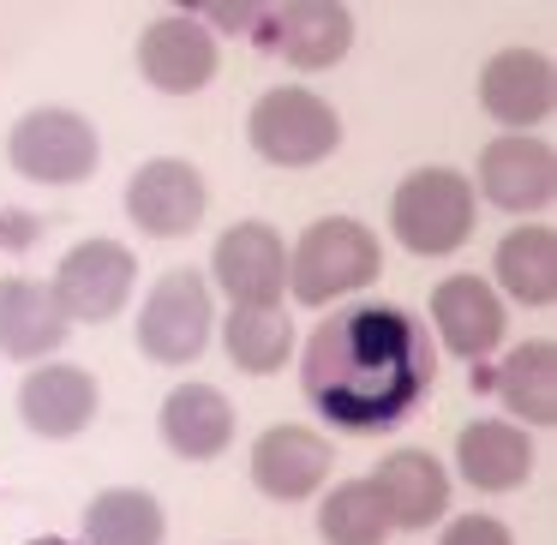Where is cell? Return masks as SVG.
<instances>
[{"mask_svg": "<svg viewBox=\"0 0 557 545\" xmlns=\"http://www.w3.org/2000/svg\"><path fill=\"white\" fill-rule=\"evenodd\" d=\"M437 377L432 336L401 306H348L306 336L300 389L336 432H384L408 420Z\"/></svg>", "mask_w": 557, "mask_h": 545, "instance_id": "6da1fadb", "label": "cell"}, {"mask_svg": "<svg viewBox=\"0 0 557 545\" xmlns=\"http://www.w3.org/2000/svg\"><path fill=\"white\" fill-rule=\"evenodd\" d=\"M384 258H377V240L372 228H360L354 216H324L300 234L288 258V282H294V300L300 306H324L336 294H354V288H372Z\"/></svg>", "mask_w": 557, "mask_h": 545, "instance_id": "7a4b0ae2", "label": "cell"}, {"mask_svg": "<svg viewBox=\"0 0 557 545\" xmlns=\"http://www.w3.org/2000/svg\"><path fill=\"white\" fill-rule=\"evenodd\" d=\"M389 228L408 252L444 258L473 234V186L456 169H420L389 198Z\"/></svg>", "mask_w": 557, "mask_h": 545, "instance_id": "3957f363", "label": "cell"}, {"mask_svg": "<svg viewBox=\"0 0 557 545\" xmlns=\"http://www.w3.org/2000/svg\"><path fill=\"white\" fill-rule=\"evenodd\" d=\"M246 133H252V150L264 162L312 169V162H324L330 150H336L342 121L324 97H312V90H270V97H258Z\"/></svg>", "mask_w": 557, "mask_h": 545, "instance_id": "277c9868", "label": "cell"}, {"mask_svg": "<svg viewBox=\"0 0 557 545\" xmlns=\"http://www.w3.org/2000/svg\"><path fill=\"white\" fill-rule=\"evenodd\" d=\"M7 157L25 181L42 186H78L97 174V126L73 109H37L13 126Z\"/></svg>", "mask_w": 557, "mask_h": 545, "instance_id": "5b68a950", "label": "cell"}, {"mask_svg": "<svg viewBox=\"0 0 557 545\" xmlns=\"http://www.w3.org/2000/svg\"><path fill=\"white\" fill-rule=\"evenodd\" d=\"M210 342V294L198 270H169L150 288L145 312H138V348L162 366H186L198 360Z\"/></svg>", "mask_w": 557, "mask_h": 545, "instance_id": "8992f818", "label": "cell"}, {"mask_svg": "<svg viewBox=\"0 0 557 545\" xmlns=\"http://www.w3.org/2000/svg\"><path fill=\"white\" fill-rule=\"evenodd\" d=\"M258 42H264L276 61L306 66V73H324L348 54L354 42V13L336 0H288V7H270L258 13Z\"/></svg>", "mask_w": 557, "mask_h": 545, "instance_id": "52a82bcc", "label": "cell"}, {"mask_svg": "<svg viewBox=\"0 0 557 545\" xmlns=\"http://www.w3.org/2000/svg\"><path fill=\"white\" fill-rule=\"evenodd\" d=\"M133 252L121 240H85L61 258V276H54V300L66 306V318H85V324H109L114 312L133 294Z\"/></svg>", "mask_w": 557, "mask_h": 545, "instance_id": "ba28073f", "label": "cell"}, {"mask_svg": "<svg viewBox=\"0 0 557 545\" xmlns=\"http://www.w3.org/2000/svg\"><path fill=\"white\" fill-rule=\"evenodd\" d=\"M210 270H216L222 294L234 306H276L282 288H288V252H282L276 228H264V222H240V228L222 234Z\"/></svg>", "mask_w": 557, "mask_h": 545, "instance_id": "9c48e42d", "label": "cell"}, {"mask_svg": "<svg viewBox=\"0 0 557 545\" xmlns=\"http://www.w3.org/2000/svg\"><path fill=\"white\" fill-rule=\"evenodd\" d=\"M126 210H133V222L145 234H157V240H174V234H193L198 222H205V181H198L193 162H145V169L133 174V186H126Z\"/></svg>", "mask_w": 557, "mask_h": 545, "instance_id": "30bf717a", "label": "cell"}, {"mask_svg": "<svg viewBox=\"0 0 557 545\" xmlns=\"http://www.w3.org/2000/svg\"><path fill=\"white\" fill-rule=\"evenodd\" d=\"M552 97H557L552 61L533 49H504L480 73V109L497 126H540L552 114Z\"/></svg>", "mask_w": 557, "mask_h": 545, "instance_id": "8fae6325", "label": "cell"}, {"mask_svg": "<svg viewBox=\"0 0 557 545\" xmlns=\"http://www.w3.org/2000/svg\"><path fill=\"white\" fill-rule=\"evenodd\" d=\"M330 473V444L306 425H270L252 449V480L264 497H282V504H300L324 485Z\"/></svg>", "mask_w": 557, "mask_h": 545, "instance_id": "7c38bea8", "label": "cell"}, {"mask_svg": "<svg viewBox=\"0 0 557 545\" xmlns=\"http://www.w3.org/2000/svg\"><path fill=\"white\" fill-rule=\"evenodd\" d=\"M138 66L157 90L186 97V90H205L216 78V42L193 25V18H157V25L138 37Z\"/></svg>", "mask_w": 557, "mask_h": 545, "instance_id": "4fadbf2b", "label": "cell"}, {"mask_svg": "<svg viewBox=\"0 0 557 545\" xmlns=\"http://www.w3.org/2000/svg\"><path fill=\"white\" fill-rule=\"evenodd\" d=\"M432 324H437V336H444L449 354L485 360V354L504 342V306H497V294L485 288L480 276H449V282H437V294H432Z\"/></svg>", "mask_w": 557, "mask_h": 545, "instance_id": "5bb4252c", "label": "cell"}, {"mask_svg": "<svg viewBox=\"0 0 557 545\" xmlns=\"http://www.w3.org/2000/svg\"><path fill=\"white\" fill-rule=\"evenodd\" d=\"M66 324H73V318L54 300L49 282H30V276L0 282V354H13V360L54 354L66 342Z\"/></svg>", "mask_w": 557, "mask_h": 545, "instance_id": "9a60e30c", "label": "cell"}, {"mask_svg": "<svg viewBox=\"0 0 557 545\" xmlns=\"http://www.w3.org/2000/svg\"><path fill=\"white\" fill-rule=\"evenodd\" d=\"M557 186V157L533 138H497L480 150V193L497 210H540Z\"/></svg>", "mask_w": 557, "mask_h": 545, "instance_id": "2e32d148", "label": "cell"}, {"mask_svg": "<svg viewBox=\"0 0 557 545\" xmlns=\"http://www.w3.org/2000/svg\"><path fill=\"white\" fill-rule=\"evenodd\" d=\"M18 413H25V425L42 437H78L97 420V384H90V372H78V366H42V372H30L25 389H18Z\"/></svg>", "mask_w": 557, "mask_h": 545, "instance_id": "e0dca14e", "label": "cell"}, {"mask_svg": "<svg viewBox=\"0 0 557 545\" xmlns=\"http://www.w3.org/2000/svg\"><path fill=\"white\" fill-rule=\"evenodd\" d=\"M377 497H384L389 528H432L449 509V480L425 449H396L384 468L372 473Z\"/></svg>", "mask_w": 557, "mask_h": 545, "instance_id": "ac0fdd59", "label": "cell"}, {"mask_svg": "<svg viewBox=\"0 0 557 545\" xmlns=\"http://www.w3.org/2000/svg\"><path fill=\"white\" fill-rule=\"evenodd\" d=\"M162 437H169L174 456L186 461H210L228 449L234 437V408L216 384H181L162 401Z\"/></svg>", "mask_w": 557, "mask_h": 545, "instance_id": "d6986e66", "label": "cell"}, {"mask_svg": "<svg viewBox=\"0 0 557 545\" xmlns=\"http://www.w3.org/2000/svg\"><path fill=\"white\" fill-rule=\"evenodd\" d=\"M456 468H461V480L480 485V492H516L533 473V444L504 420H480L456 437Z\"/></svg>", "mask_w": 557, "mask_h": 545, "instance_id": "ffe728a7", "label": "cell"}, {"mask_svg": "<svg viewBox=\"0 0 557 545\" xmlns=\"http://www.w3.org/2000/svg\"><path fill=\"white\" fill-rule=\"evenodd\" d=\"M485 384L497 389L509 413H521L528 425H552L557 420V348L552 342H521Z\"/></svg>", "mask_w": 557, "mask_h": 545, "instance_id": "44dd1931", "label": "cell"}, {"mask_svg": "<svg viewBox=\"0 0 557 545\" xmlns=\"http://www.w3.org/2000/svg\"><path fill=\"white\" fill-rule=\"evenodd\" d=\"M497 282L521 306H552L557 300V234L545 222L509 228L504 246H497Z\"/></svg>", "mask_w": 557, "mask_h": 545, "instance_id": "7402d4cb", "label": "cell"}, {"mask_svg": "<svg viewBox=\"0 0 557 545\" xmlns=\"http://www.w3.org/2000/svg\"><path fill=\"white\" fill-rule=\"evenodd\" d=\"M288 348H294L288 312H276V306H234V318H228V360L240 366V372H252V377L282 372V366H288Z\"/></svg>", "mask_w": 557, "mask_h": 545, "instance_id": "603a6c76", "label": "cell"}, {"mask_svg": "<svg viewBox=\"0 0 557 545\" xmlns=\"http://www.w3.org/2000/svg\"><path fill=\"white\" fill-rule=\"evenodd\" d=\"M90 545H162V504L150 492H102L85 509Z\"/></svg>", "mask_w": 557, "mask_h": 545, "instance_id": "cb8c5ba5", "label": "cell"}, {"mask_svg": "<svg viewBox=\"0 0 557 545\" xmlns=\"http://www.w3.org/2000/svg\"><path fill=\"white\" fill-rule=\"evenodd\" d=\"M318 533L330 545H384L389 516H384V497H377L372 480H348L324 497L318 509Z\"/></svg>", "mask_w": 557, "mask_h": 545, "instance_id": "d4e9b609", "label": "cell"}, {"mask_svg": "<svg viewBox=\"0 0 557 545\" xmlns=\"http://www.w3.org/2000/svg\"><path fill=\"white\" fill-rule=\"evenodd\" d=\"M444 545H509V528L492 516H461L444 528Z\"/></svg>", "mask_w": 557, "mask_h": 545, "instance_id": "484cf974", "label": "cell"}, {"mask_svg": "<svg viewBox=\"0 0 557 545\" xmlns=\"http://www.w3.org/2000/svg\"><path fill=\"white\" fill-rule=\"evenodd\" d=\"M0 240H7V216H0Z\"/></svg>", "mask_w": 557, "mask_h": 545, "instance_id": "4316f807", "label": "cell"}]
</instances>
